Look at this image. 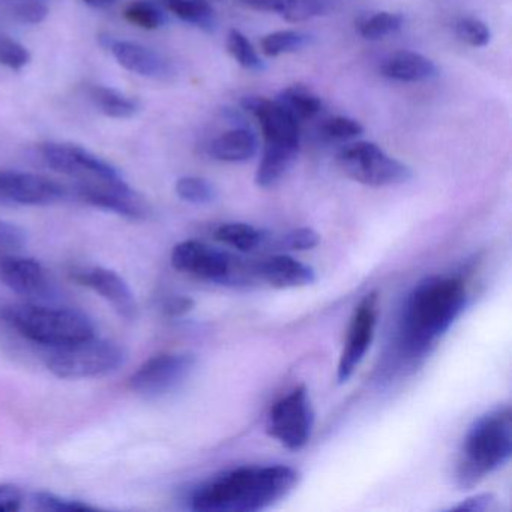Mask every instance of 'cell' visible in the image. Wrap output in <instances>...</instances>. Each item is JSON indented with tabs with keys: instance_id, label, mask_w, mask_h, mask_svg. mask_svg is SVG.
<instances>
[{
	"instance_id": "4dcf8cb0",
	"label": "cell",
	"mask_w": 512,
	"mask_h": 512,
	"mask_svg": "<svg viewBox=\"0 0 512 512\" xmlns=\"http://www.w3.org/2000/svg\"><path fill=\"white\" fill-rule=\"evenodd\" d=\"M128 22L148 31L163 28L167 19L164 11L152 0H136L125 10Z\"/></svg>"
},
{
	"instance_id": "277c9868",
	"label": "cell",
	"mask_w": 512,
	"mask_h": 512,
	"mask_svg": "<svg viewBox=\"0 0 512 512\" xmlns=\"http://www.w3.org/2000/svg\"><path fill=\"white\" fill-rule=\"evenodd\" d=\"M4 317L20 335L43 344L64 347L97 335L94 322L82 311L40 304L14 305L4 310Z\"/></svg>"
},
{
	"instance_id": "ac0fdd59",
	"label": "cell",
	"mask_w": 512,
	"mask_h": 512,
	"mask_svg": "<svg viewBox=\"0 0 512 512\" xmlns=\"http://www.w3.org/2000/svg\"><path fill=\"white\" fill-rule=\"evenodd\" d=\"M253 275L275 289H296L310 286L316 280L311 266L299 262L295 257L278 254L253 266Z\"/></svg>"
},
{
	"instance_id": "5bb4252c",
	"label": "cell",
	"mask_w": 512,
	"mask_h": 512,
	"mask_svg": "<svg viewBox=\"0 0 512 512\" xmlns=\"http://www.w3.org/2000/svg\"><path fill=\"white\" fill-rule=\"evenodd\" d=\"M241 104L259 122L265 146H301V122L280 103L263 97H244Z\"/></svg>"
},
{
	"instance_id": "d4e9b609",
	"label": "cell",
	"mask_w": 512,
	"mask_h": 512,
	"mask_svg": "<svg viewBox=\"0 0 512 512\" xmlns=\"http://www.w3.org/2000/svg\"><path fill=\"white\" fill-rule=\"evenodd\" d=\"M89 98L101 113L110 116V118H133L140 110L139 101L127 97L116 89L104 88V86L89 88Z\"/></svg>"
},
{
	"instance_id": "f35d334b",
	"label": "cell",
	"mask_w": 512,
	"mask_h": 512,
	"mask_svg": "<svg viewBox=\"0 0 512 512\" xmlns=\"http://www.w3.org/2000/svg\"><path fill=\"white\" fill-rule=\"evenodd\" d=\"M496 509V497L491 493L476 494L458 503L451 511L487 512Z\"/></svg>"
},
{
	"instance_id": "ab89813d",
	"label": "cell",
	"mask_w": 512,
	"mask_h": 512,
	"mask_svg": "<svg viewBox=\"0 0 512 512\" xmlns=\"http://www.w3.org/2000/svg\"><path fill=\"white\" fill-rule=\"evenodd\" d=\"M23 493L17 485L0 484V512H16L22 508Z\"/></svg>"
},
{
	"instance_id": "d6986e66",
	"label": "cell",
	"mask_w": 512,
	"mask_h": 512,
	"mask_svg": "<svg viewBox=\"0 0 512 512\" xmlns=\"http://www.w3.org/2000/svg\"><path fill=\"white\" fill-rule=\"evenodd\" d=\"M380 74L394 82L419 83L434 79L439 71L436 64L427 56L401 50L383 59Z\"/></svg>"
},
{
	"instance_id": "8d00e7d4",
	"label": "cell",
	"mask_w": 512,
	"mask_h": 512,
	"mask_svg": "<svg viewBox=\"0 0 512 512\" xmlns=\"http://www.w3.org/2000/svg\"><path fill=\"white\" fill-rule=\"evenodd\" d=\"M49 10L46 5L41 4L40 0H25L23 4L17 5L14 8V16L23 23L29 25H38V23L46 20Z\"/></svg>"
},
{
	"instance_id": "2e32d148",
	"label": "cell",
	"mask_w": 512,
	"mask_h": 512,
	"mask_svg": "<svg viewBox=\"0 0 512 512\" xmlns=\"http://www.w3.org/2000/svg\"><path fill=\"white\" fill-rule=\"evenodd\" d=\"M74 278L82 286L89 287L103 296L118 311L119 316L128 320L137 316V302L133 290L130 289L127 281L112 269L94 266V268L76 272Z\"/></svg>"
},
{
	"instance_id": "b9f144b4",
	"label": "cell",
	"mask_w": 512,
	"mask_h": 512,
	"mask_svg": "<svg viewBox=\"0 0 512 512\" xmlns=\"http://www.w3.org/2000/svg\"><path fill=\"white\" fill-rule=\"evenodd\" d=\"M86 5L92 8H107L115 5L119 0H83Z\"/></svg>"
},
{
	"instance_id": "603a6c76",
	"label": "cell",
	"mask_w": 512,
	"mask_h": 512,
	"mask_svg": "<svg viewBox=\"0 0 512 512\" xmlns=\"http://www.w3.org/2000/svg\"><path fill=\"white\" fill-rule=\"evenodd\" d=\"M164 7L188 25L212 34L218 26L217 13L209 0H163Z\"/></svg>"
},
{
	"instance_id": "f546056e",
	"label": "cell",
	"mask_w": 512,
	"mask_h": 512,
	"mask_svg": "<svg viewBox=\"0 0 512 512\" xmlns=\"http://www.w3.org/2000/svg\"><path fill=\"white\" fill-rule=\"evenodd\" d=\"M175 188L179 199L191 205H209L217 199V188L205 178L185 176L176 182Z\"/></svg>"
},
{
	"instance_id": "d590c367",
	"label": "cell",
	"mask_w": 512,
	"mask_h": 512,
	"mask_svg": "<svg viewBox=\"0 0 512 512\" xmlns=\"http://www.w3.org/2000/svg\"><path fill=\"white\" fill-rule=\"evenodd\" d=\"M320 242V236L313 229L301 227V229L292 230L281 238L280 245L286 250L307 251L313 250Z\"/></svg>"
},
{
	"instance_id": "ba28073f",
	"label": "cell",
	"mask_w": 512,
	"mask_h": 512,
	"mask_svg": "<svg viewBox=\"0 0 512 512\" xmlns=\"http://www.w3.org/2000/svg\"><path fill=\"white\" fill-rule=\"evenodd\" d=\"M196 364V355L190 352H166L152 356L131 376V389L143 397H163L187 382Z\"/></svg>"
},
{
	"instance_id": "f1b7e54d",
	"label": "cell",
	"mask_w": 512,
	"mask_h": 512,
	"mask_svg": "<svg viewBox=\"0 0 512 512\" xmlns=\"http://www.w3.org/2000/svg\"><path fill=\"white\" fill-rule=\"evenodd\" d=\"M227 52L245 70L253 71V73L265 71V62L257 55L253 44L238 29H230L229 35H227Z\"/></svg>"
},
{
	"instance_id": "5b68a950",
	"label": "cell",
	"mask_w": 512,
	"mask_h": 512,
	"mask_svg": "<svg viewBox=\"0 0 512 512\" xmlns=\"http://www.w3.org/2000/svg\"><path fill=\"white\" fill-rule=\"evenodd\" d=\"M127 358L124 346L95 335L70 346L56 347L47 367L61 379H88L113 373L127 362Z\"/></svg>"
},
{
	"instance_id": "74e56055",
	"label": "cell",
	"mask_w": 512,
	"mask_h": 512,
	"mask_svg": "<svg viewBox=\"0 0 512 512\" xmlns=\"http://www.w3.org/2000/svg\"><path fill=\"white\" fill-rule=\"evenodd\" d=\"M28 242V233L16 224L0 221V250H19Z\"/></svg>"
},
{
	"instance_id": "e0dca14e",
	"label": "cell",
	"mask_w": 512,
	"mask_h": 512,
	"mask_svg": "<svg viewBox=\"0 0 512 512\" xmlns=\"http://www.w3.org/2000/svg\"><path fill=\"white\" fill-rule=\"evenodd\" d=\"M100 41L115 56L116 61L131 73L151 79H163L172 71L169 62L163 56L142 44L116 40L106 35L101 37Z\"/></svg>"
},
{
	"instance_id": "484cf974",
	"label": "cell",
	"mask_w": 512,
	"mask_h": 512,
	"mask_svg": "<svg viewBox=\"0 0 512 512\" xmlns=\"http://www.w3.org/2000/svg\"><path fill=\"white\" fill-rule=\"evenodd\" d=\"M215 239L227 247L235 248L242 253L256 250L265 241L266 236L262 230L247 223L221 224L214 233Z\"/></svg>"
},
{
	"instance_id": "cb8c5ba5",
	"label": "cell",
	"mask_w": 512,
	"mask_h": 512,
	"mask_svg": "<svg viewBox=\"0 0 512 512\" xmlns=\"http://www.w3.org/2000/svg\"><path fill=\"white\" fill-rule=\"evenodd\" d=\"M298 122L316 118L322 110L323 103L319 95L302 85H293L283 89L275 98Z\"/></svg>"
},
{
	"instance_id": "1f68e13d",
	"label": "cell",
	"mask_w": 512,
	"mask_h": 512,
	"mask_svg": "<svg viewBox=\"0 0 512 512\" xmlns=\"http://www.w3.org/2000/svg\"><path fill=\"white\" fill-rule=\"evenodd\" d=\"M320 136L328 142H349L364 133V127L355 119L347 116H334L323 122Z\"/></svg>"
},
{
	"instance_id": "7402d4cb",
	"label": "cell",
	"mask_w": 512,
	"mask_h": 512,
	"mask_svg": "<svg viewBox=\"0 0 512 512\" xmlns=\"http://www.w3.org/2000/svg\"><path fill=\"white\" fill-rule=\"evenodd\" d=\"M301 146H265L256 172V185L272 188L280 184L298 160Z\"/></svg>"
},
{
	"instance_id": "60d3db41",
	"label": "cell",
	"mask_w": 512,
	"mask_h": 512,
	"mask_svg": "<svg viewBox=\"0 0 512 512\" xmlns=\"http://www.w3.org/2000/svg\"><path fill=\"white\" fill-rule=\"evenodd\" d=\"M194 301L188 296H172L163 304V311L170 317H181L193 310Z\"/></svg>"
},
{
	"instance_id": "7c38bea8",
	"label": "cell",
	"mask_w": 512,
	"mask_h": 512,
	"mask_svg": "<svg viewBox=\"0 0 512 512\" xmlns=\"http://www.w3.org/2000/svg\"><path fill=\"white\" fill-rule=\"evenodd\" d=\"M65 196L64 185L46 176L0 170V205L47 206Z\"/></svg>"
},
{
	"instance_id": "83f0119b",
	"label": "cell",
	"mask_w": 512,
	"mask_h": 512,
	"mask_svg": "<svg viewBox=\"0 0 512 512\" xmlns=\"http://www.w3.org/2000/svg\"><path fill=\"white\" fill-rule=\"evenodd\" d=\"M404 25V17L400 13L380 11L359 23V35L367 41H379L400 31Z\"/></svg>"
},
{
	"instance_id": "9c48e42d",
	"label": "cell",
	"mask_w": 512,
	"mask_h": 512,
	"mask_svg": "<svg viewBox=\"0 0 512 512\" xmlns=\"http://www.w3.org/2000/svg\"><path fill=\"white\" fill-rule=\"evenodd\" d=\"M41 155L50 169L62 173V175L73 176L77 182L124 179L116 167L82 146L68 145V143H46L41 146Z\"/></svg>"
},
{
	"instance_id": "44dd1931",
	"label": "cell",
	"mask_w": 512,
	"mask_h": 512,
	"mask_svg": "<svg viewBox=\"0 0 512 512\" xmlns=\"http://www.w3.org/2000/svg\"><path fill=\"white\" fill-rule=\"evenodd\" d=\"M259 152V139L245 127L227 131L209 146V155L224 163H245Z\"/></svg>"
},
{
	"instance_id": "8992f818",
	"label": "cell",
	"mask_w": 512,
	"mask_h": 512,
	"mask_svg": "<svg viewBox=\"0 0 512 512\" xmlns=\"http://www.w3.org/2000/svg\"><path fill=\"white\" fill-rule=\"evenodd\" d=\"M344 175L367 187L383 188L406 184L413 172L407 164L389 157L376 143L356 142L344 146L337 155Z\"/></svg>"
},
{
	"instance_id": "6da1fadb",
	"label": "cell",
	"mask_w": 512,
	"mask_h": 512,
	"mask_svg": "<svg viewBox=\"0 0 512 512\" xmlns=\"http://www.w3.org/2000/svg\"><path fill=\"white\" fill-rule=\"evenodd\" d=\"M289 466H244L212 476L190 496L197 512H257L286 497L298 485Z\"/></svg>"
},
{
	"instance_id": "3957f363",
	"label": "cell",
	"mask_w": 512,
	"mask_h": 512,
	"mask_svg": "<svg viewBox=\"0 0 512 512\" xmlns=\"http://www.w3.org/2000/svg\"><path fill=\"white\" fill-rule=\"evenodd\" d=\"M512 452V416L508 406L491 410L473 422L458 455L455 478L461 488L475 487L505 466Z\"/></svg>"
},
{
	"instance_id": "52a82bcc",
	"label": "cell",
	"mask_w": 512,
	"mask_h": 512,
	"mask_svg": "<svg viewBox=\"0 0 512 512\" xmlns=\"http://www.w3.org/2000/svg\"><path fill=\"white\" fill-rule=\"evenodd\" d=\"M314 427V410L305 386L290 391L269 410L266 433L290 451L304 448Z\"/></svg>"
},
{
	"instance_id": "30bf717a",
	"label": "cell",
	"mask_w": 512,
	"mask_h": 512,
	"mask_svg": "<svg viewBox=\"0 0 512 512\" xmlns=\"http://www.w3.org/2000/svg\"><path fill=\"white\" fill-rule=\"evenodd\" d=\"M377 317H379V298L376 292H371L362 298L350 319L346 343L338 361V382H347L367 355L376 334Z\"/></svg>"
},
{
	"instance_id": "d6a6232c",
	"label": "cell",
	"mask_w": 512,
	"mask_h": 512,
	"mask_svg": "<svg viewBox=\"0 0 512 512\" xmlns=\"http://www.w3.org/2000/svg\"><path fill=\"white\" fill-rule=\"evenodd\" d=\"M455 35L472 47H485L491 40V31L482 20L463 17L455 23Z\"/></svg>"
},
{
	"instance_id": "4316f807",
	"label": "cell",
	"mask_w": 512,
	"mask_h": 512,
	"mask_svg": "<svg viewBox=\"0 0 512 512\" xmlns=\"http://www.w3.org/2000/svg\"><path fill=\"white\" fill-rule=\"evenodd\" d=\"M313 43V37L301 31H277L263 37L260 49L268 58H278L281 55L299 52Z\"/></svg>"
},
{
	"instance_id": "ffe728a7",
	"label": "cell",
	"mask_w": 512,
	"mask_h": 512,
	"mask_svg": "<svg viewBox=\"0 0 512 512\" xmlns=\"http://www.w3.org/2000/svg\"><path fill=\"white\" fill-rule=\"evenodd\" d=\"M245 7L263 13H275L290 23H302L325 16L331 0H242Z\"/></svg>"
},
{
	"instance_id": "4fadbf2b",
	"label": "cell",
	"mask_w": 512,
	"mask_h": 512,
	"mask_svg": "<svg viewBox=\"0 0 512 512\" xmlns=\"http://www.w3.org/2000/svg\"><path fill=\"white\" fill-rule=\"evenodd\" d=\"M172 265L185 274L215 283L226 284L235 278L232 257L199 241L176 245L172 251Z\"/></svg>"
},
{
	"instance_id": "836d02e7",
	"label": "cell",
	"mask_w": 512,
	"mask_h": 512,
	"mask_svg": "<svg viewBox=\"0 0 512 512\" xmlns=\"http://www.w3.org/2000/svg\"><path fill=\"white\" fill-rule=\"evenodd\" d=\"M34 502L41 509L46 511L56 512H86L97 511L95 506L89 503L82 502V500L68 499V497H61L55 493H47V491H40L34 494Z\"/></svg>"
},
{
	"instance_id": "7a4b0ae2",
	"label": "cell",
	"mask_w": 512,
	"mask_h": 512,
	"mask_svg": "<svg viewBox=\"0 0 512 512\" xmlns=\"http://www.w3.org/2000/svg\"><path fill=\"white\" fill-rule=\"evenodd\" d=\"M466 286L460 278L431 277L407 298L400 320V343L410 358L425 355L448 332L466 307Z\"/></svg>"
},
{
	"instance_id": "8fae6325",
	"label": "cell",
	"mask_w": 512,
	"mask_h": 512,
	"mask_svg": "<svg viewBox=\"0 0 512 512\" xmlns=\"http://www.w3.org/2000/svg\"><path fill=\"white\" fill-rule=\"evenodd\" d=\"M76 194L89 205L115 212L130 220H146L151 214L148 202L124 179L77 182Z\"/></svg>"
},
{
	"instance_id": "9a60e30c",
	"label": "cell",
	"mask_w": 512,
	"mask_h": 512,
	"mask_svg": "<svg viewBox=\"0 0 512 512\" xmlns=\"http://www.w3.org/2000/svg\"><path fill=\"white\" fill-rule=\"evenodd\" d=\"M0 281L19 295L31 299H49L55 284L49 272L38 260L20 256L0 257Z\"/></svg>"
},
{
	"instance_id": "e575fe53",
	"label": "cell",
	"mask_w": 512,
	"mask_h": 512,
	"mask_svg": "<svg viewBox=\"0 0 512 512\" xmlns=\"http://www.w3.org/2000/svg\"><path fill=\"white\" fill-rule=\"evenodd\" d=\"M31 62V53L13 38L0 34V64L14 71L23 70Z\"/></svg>"
}]
</instances>
